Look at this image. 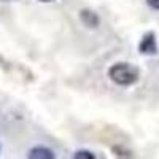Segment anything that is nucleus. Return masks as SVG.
I'll return each instance as SVG.
<instances>
[{"mask_svg": "<svg viewBox=\"0 0 159 159\" xmlns=\"http://www.w3.org/2000/svg\"><path fill=\"white\" fill-rule=\"evenodd\" d=\"M108 75L111 78V81L119 84V86H130L137 83V80L140 76L139 70L130 64H126V62H118L115 65H111L110 70H108Z\"/></svg>", "mask_w": 159, "mask_h": 159, "instance_id": "obj_1", "label": "nucleus"}, {"mask_svg": "<svg viewBox=\"0 0 159 159\" xmlns=\"http://www.w3.org/2000/svg\"><path fill=\"white\" fill-rule=\"evenodd\" d=\"M139 49L140 52H143V54H156L157 52V43H156V37L154 34H147L143 38H142V42L139 45Z\"/></svg>", "mask_w": 159, "mask_h": 159, "instance_id": "obj_2", "label": "nucleus"}, {"mask_svg": "<svg viewBox=\"0 0 159 159\" xmlns=\"http://www.w3.org/2000/svg\"><path fill=\"white\" fill-rule=\"evenodd\" d=\"M80 19H81V22L84 25L92 27V29L99 25V16L96 15L94 11H91V10H83L81 13H80Z\"/></svg>", "mask_w": 159, "mask_h": 159, "instance_id": "obj_3", "label": "nucleus"}, {"mask_svg": "<svg viewBox=\"0 0 159 159\" xmlns=\"http://www.w3.org/2000/svg\"><path fill=\"white\" fill-rule=\"evenodd\" d=\"M29 157L30 159H52L54 157V153H52L49 148L38 147V148H32L29 151Z\"/></svg>", "mask_w": 159, "mask_h": 159, "instance_id": "obj_4", "label": "nucleus"}, {"mask_svg": "<svg viewBox=\"0 0 159 159\" xmlns=\"http://www.w3.org/2000/svg\"><path fill=\"white\" fill-rule=\"evenodd\" d=\"M73 157H83V159H94L96 156L94 154H92L91 151H86V150H81V151H76L75 154H73Z\"/></svg>", "mask_w": 159, "mask_h": 159, "instance_id": "obj_5", "label": "nucleus"}, {"mask_svg": "<svg viewBox=\"0 0 159 159\" xmlns=\"http://www.w3.org/2000/svg\"><path fill=\"white\" fill-rule=\"evenodd\" d=\"M148 7H151L153 10H159V0H147Z\"/></svg>", "mask_w": 159, "mask_h": 159, "instance_id": "obj_6", "label": "nucleus"}, {"mask_svg": "<svg viewBox=\"0 0 159 159\" xmlns=\"http://www.w3.org/2000/svg\"><path fill=\"white\" fill-rule=\"evenodd\" d=\"M42 2H52V0H42Z\"/></svg>", "mask_w": 159, "mask_h": 159, "instance_id": "obj_7", "label": "nucleus"}, {"mask_svg": "<svg viewBox=\"0 0 159 159\" xmlns=\"http://www.w3.org/2000/svg\"><path fill=\"white\" fill-rule=\"evenodd\" d=\"M2 2H10V0H2Z\"/></svg>", "mask_w": 159, "mask_h": 159, "instance_id": "obj_8", "label": "nucleus"}]
</instances>
